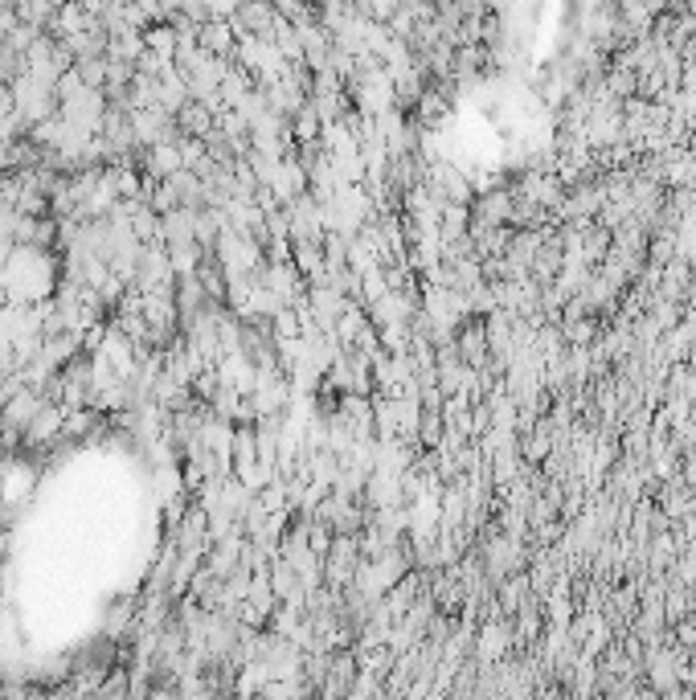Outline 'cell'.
<instances>
[{"mask_svg":"<svg viewBox=\"0 0 696 700\" xmlns=\"http://www.w3.org/2000/svg\"><path fill=\"white\" fill-rule=\"evenodd\" d=\"M197 46H201L205 54L226 58V54H234V46H238V33H234L230 21H201V25H197Z\"/></svg>","mask_w":696,"mask_h":700,"instance_id":"6da1fadb","label":"cell"}]
</instances>
